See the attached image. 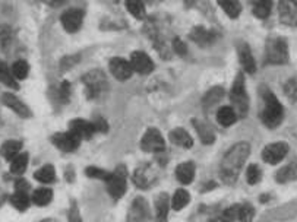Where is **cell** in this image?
I'll return each instance as SVG.
<instances>
[{
  "mask_svg": "<svg viewBox=\"0 0 297 222\" xmlns=\"http://www.w3.org/2000/svg\"><path fill=\"white\" fill-rule=\"evenodd\" d=\"M92 126H94V129H95V133H105L107 132V129H109V124L107 122L101 119V117H97L95 120H91Z\"/></svg>",
  "mask_w": 297,
  "mask_h": 222,
  "instance_id": "46",
  "label": "cell"
},
{
  "mask_svg": "<svg viewBox=\"0 0 297 222\" xmlns=\"http://www.w3.org/2000/svg\"><path fill=\"white\" fill-rule=\"evenodd\" d=\"M141 148L148 154H161L166 148V142L157 129H148L141 141Z\"/></svg>",
  "mask_w": 297,
  "mask_h": 222,
  "instance_id": "9",
  "label": "cell"
},
{
  "mask_svg": "<svg viewBox=\"0 0 297 222\" xmlns=\"http://www.w3.org/2000/svg\"><path fill=\"white\" fill-rule=\"evenodd\" d=\"M218 5L221 6V9L226 12L227 16L231 19H236L241 12V6L236 0H218Z\"/></svg>",
  "mask_w": 297,
  "mask_h": 222,
  "instance_id": "29",
  "label": "cell"
},
{
  "mask_svg": "<svg viewBox=\"0 0 297 222\" xmlns=\"http://www.w3.org/2000/svg\"><path fill=\"white\" fill-rule=\"evenodd\" d=\"M11 203L12 206L16 208L18 211H25V209H28V206L31 203V198L26 193H18V191H15V195L11 196Z\"/></svg>",
  "mask_w": 297,
  "mask_h": 222,
  "instance_id": "34",
  "label": "cell"
},
{
  "mask_svg": "<svg viewBox=\"0 0 297 222\" xmlns=\"http://www.w3.org/2000/svg\"><path fill=\"white\" fill-rule=\"evenodd\" d=\"M69 132L75 134L79 141H84V139H90L95 133V129L92 126V122L84 119H75L69 124Z\"/></svg>",
  "mask_w": 297,
  "mask_h": 222,
  "instance_id": "16",
  "label": "cell"
},
{
  "mask_svg": "<svg viewBox=\"0 0 297 222\" xmlns=\"http://www.w3.org/2000/svg\"><path fill=\"white\" fill-rule=\"evenodd\" d=\"M230 100H231V107L233 110L236 111L237 117L239 116H246L248 110H249V97L246 92V82L243 75L239 73L237 78L234 80L233 87H231V92H230Z\"/></svg>",
  "mask_w": 297,
  "mask_h": 222,
  "instance_id": "4",
  "label": "cell"
},
{
  "mask_svg": "<svg viewBox=\"0 0 297 222\" xmlns=\"http://www.w3.org/2000/svg\"><path fill=\"white\" fill-rule=\"evenodd\" d=\"M287 154H288V145L286 142H274L263 148L262 158L265 162L274 165V164H278L280 161H283Z\"/></svg>",
  "mask_w": 297,
  "mask_h": 222,
  "instance_id": "10",
  "label": "cell"
},
{
  "mask_svg": "<svg viewBox=\"0 0 297 222\" xmlns=\"http://www.w3.org/2000/svg\"><path fill=\"white\" fill-rule=\"evenodd\" d=\"M283 117H284V108L281 102L277 100V97L271 91H265L262 95V110H261V119L263 124L269 129H275L281 124Z\"/></svg>",
  "mask_w": 297,
  "mask_h": 222,
  "instance_id": "2",
  "label": "cell"
},
{
  "mask_svg": "<svg viewBox=\"0 0 297 222\" xmlns=\"http://www.w3.org/2000/svg\"><path fill=\"white\" fill-rule=\"evenodd\" d=\"M130 66L133 72L141 75H149L154 70V62L147 53L144 51H133L130 55Z\"/></svg>",
  "mask_w": 297,
  "mask_h": 222,
  "instance_id": "11",
  "label": "cell"
},
{
  "mask_svg": "<svg viewBox=\"0 0 297 222\" xmlns=\"http://www.w3.org/2000/svg\"><path fill=\"white\" fill-rule=\"evenodd\" d=\"M169 137H170L172 144H174L176 146H180V148H184V149H191L194 146L192 136L187 133L184 129H182V127H177V129L172 130L170 134H169Z\"/></svg>",
  "mask_w": 297,
  "mask_h": 222,
  "instance_id": "21",
  "label": "cell"
},
{
  "mask_svg": "<svg viewBox=\"0 0 297 222\" xmlns=\"http://www.w3.org/2000/svg\"><path fill=\"white\" fill-rule=\"evenodd\" d=\"M26 165H28V155H26V154H22V152L16 156L15 159H12L11 161L12 173H13V174H18V176H21V174L25 173Z\"/></svg>",
  "mask_w": 297,
  "mask_h": 222,
  "instance_id": "35",
  "label": "cell"
},
{
  "mask_svg": "<svg viewBox=\"0 0 297 222\" xmlns=\"http://www.w3.org/2000/svg\"><path fill=\"white\" fill-rule=\"evenodd\" d=\"M53 144L58 146L60 151L65 152H73L79 148L80 141L70 132H62V133H56L53 136Z\"/></svg>",
  "mask_w": 297,
  "mask_h": 222,
  "instance_id": "14",
  "label": "cell"
},
{
  "mask_svg": "<svg viewBox=\"0 0 297 222\" xmlns=\"http://www.w3.org/2000/svg\"><path fill=\"white\" fill-rule=\"evenodd\" d=\"M277 181L278 183H290V181H296L297 180V164H288L278 170L277 173Z\"/></svg>",
  "mask_w": 297,
  "mask_h": 222,
  "instance_id": "26",
  "label": "cell"
},
{
  "mask_svg": "<svg viewBox=\"0 0 297 222\" xmlns=\"http://www.w3.org/2000/svg\"><path fill=\"white\" fill-rule=\"evenodd\" d=\"M12 75L16 80H23V79L28 76V72H30V66L25 60H18L13 63L12 66Z\"/></svg>",
  "mask_w": 297,
  "mask_h": 222,
  "instance_id": "36",
  "label": "cell"
},
{
  "mask_svg": "<svg viewBox=\"0 0 297 222\" xmlns=\"http://www.w3.org/2000/svg\"><path fill=\"white\" fill-rule=\"evenodd\" d=\"M189 37L194 43L201 45V47H209L211 44H214L215 40H217V34L211 31V30H206L204 26H195L189 34Z\"/></svg>",
  "mask_w": 297,
  "mask_h": 222,
  "instance_id": "17",
  "label": "cell"
},
{
  "mask_svg": "<svg viewBox=\"0 0 297 222\" xmlns=\"http://www.w3.org/2000/svg\"><path fill=\"white\" fill-rule=\"evenodd\" d=\"M69 97H70V84L68 80H65L59 88V98L62 102H68Z\"/></svg>",
  "mask_w": 297,
  "mask_h": 222,
  "instance_id": "45",
  "label": "cell"
},
{
  "mask_svg": "<svg viewBox=\"0 0 297 222\" xmlns=\"http://www.w3.org/2000/svg\"><path fill=\"white\" fill-rule=\"evenodd\" d=\"M35 178L40 181V183H44V184H50L56 180V171L51 165H44L41 166L37 173H35Z\"/></svg>",
  "mask_w": 297,
  "mask_h": 222,
  "instance_id": "33",
  "label": "cell"
},
{
  "mask_svg": "<svg viewBox=\"0 0 297 222\" xmlns=\"http://www.w3.org/2000/svg\"><path fill=\"white\" fill-rule=\"evenodd\" d=\"M217 120L223 127H230V126H233L236 123V120H237V114H236V111L233 110V107L224 105V107H221L218 110Z\"/></svg>",
  "mask_w": 297,
  "mask_h": 222,
  "instance_id": "24",
  "label": "cell"
},
{
  "mask_svg": "<svg viewBox=\"0 0 297 222\" xmlns=\"http://www.w3.org/2000/svg\"><path fill=\"white\" fill-rule=\"evenodd\" d=\"M237 51H239V60L240 65L243 67V70L246 73H249V75L255 73L256 72V63H255V59L252 55L249 45L241 43V44H239V50Z\"/></svg>",
  "mask_w": 297,
  "mask_h": 222,
  "instance_id": "19",
  "label": "cell"
},
{
  "mask_svg": "<svg viewBox=\"0 0 297 222\" xmlns=\"http://www.w3.org/2000/svg\"><path fill=\"white\" fill-rule=\"evenodd\" d=\"M60 21L68 33H76L84 22V12L80 9H68L60 16Z\"/></svg>",
  "mask_w": 297,
  "mask_h": 222,
  "instance_id": "12",
  "label": "cell"
},
{
  "mask_svg": "<svg viewBox=\"0 0 297 222\" xmlns=\"http://www.w3.org/2000/svg\"><path fill=\"white\" fill-rule=\"evenodd\" d=\"M80 60L79 55H68V57H65L62 62H60V69L63 70V72H66V70H69V69H72V67L75 66L78 62Z\"/></svg>",
  "mask_w": 297,
  "mask_h": 222,
  "instance_id": "43",
  "label": "cell"
},
{
  "mask_svg": "<svg viewBox=\"0 0 297 222\" xmlns=\"http://www.w3.org/2000/svg\"><path fill=\"white\" fill-rule=\"evenodd\" d=\"M194 127L202 144L211 145L215 141V133L208 123L202 122V120H194Z\"/></svg>",
  "mask_w": 297,
  "mask_h": 222,
  "instance_id": "22",
  "label": "cell"
},
{
  "mask_svg": "<svg viewBox=\"0 0 297 222\" xmlns=\"http://www.w3.org/2000/svg\"><path fill=\"white\" fill-rule=\"evenodd\" d=\"M265 62L268 65H286L288 62V48L283 37H269L265 43Z\"/></svg>",
  "mask_w": 297,
  "mask_h": 222,
  "instance_id": "3",
  "label": "cell"
},
{
  "mask_svg": "<svg viewBox=\"0 0 297 222\" xmlns=\"http://www.w3.org/2000/svg\"><path fill=\"white\" fill-rule=\"evenodd\" d=\"M85 174H87L88 177L98 178V180H103V181H105V180L109 178V176H110L109 171H105L104 168H100V166H88V168L85 170Z\"/></svg>",
  "mask_w": 297,
  "mask_h": 222,
  "instance_id": "40",
  "label": "cell"
},
{
  "mask_svg": "<svg viewBox=\"0 0 297 222\" xmlns=\"http://www.w3.org/2000/svg\"><path fill=\"white\" fill-rule=\"evenodd\" d=\"M84 87H85V92H87V97L90 100H95V98H100L101 95H104V92L107 91V78L101 70L98 69H94L91 72L85 73L84 78Z\"/></svg>",
  "mask_w": 297,
  "mask_h": 222,
  "instance_id": "5",
  "label": "cell"
},
{
  "mask_svg": "<svg viewBox=\"0 0 297 222\" xmlns=\"http://www.w3.org/2000/svg\"><path fill=\"white\" fill-rule=\"evenodd\" d=\"M172 208L170 198L167 193H161L155 199V216L154 222H167L169 221V211Z\"/></svg>",
  "mask_w": 297,
  "mask_h": 222,
  "instance_id": "18",
  "label": "cell"
},
{
  "mask_svg": "<svg viewBox=\"0 0 297 222\" xmlns=\"http://www.w3.org/2000/svg\"><path fill=\"white\" fill-rule=\"evenodd\" d=\"M30 184H28V181L25 180V178H19V180H16V183H15V190L18 191V193H30Z\"/></svg>",
  "mask_w": 297,
  "mask_h": 222,
  "instance_id": "47",
  "label": "cell"
},
{
  "mask_svg": "<svg viewBox=\"0 0 297 222\" xmlns=\"http://www.w3.org/2000/svg\"><path fill=\"white\" fill-rule=\"evenodd\" d=\"M284 92H286L287 98L291 101H297V80L296 79H290L287 80L284 85Z\"/></svg>",
  "mask_w": 297,
  "mask_h": 222,
  "instance_id": "42",
  "label": "cell"
},
{
  "mask_svg": "<svg viewBox=\"0 0 297 222\" xmlns=\"http://www.w3.org/2000/svg\"><path fill=\"white\" fill-rule=\"evenodd\" d=\"M273 9V3L266 2V0H259L253 3V15L259 19H266L271 13Z\"/></svg>",
  "mask_w": 297,
  "mask_h": 222,
  "instance_id": "32",
  "label": "cell"
},
{
  "mask_svg": "<svg viewBox=\"0 0 297 222\" xmlns=\"http://www.w3.org/2000/svg\"><path fill=\"white\" fill-rule=\"evenodd\" d=\"M151 208L144 198H135L127 212V222H151Z\"/></svg>",
  "mask_w": 297,
  "mask_h": 222,
  "instance_id": "8",
  "label": "cell"
},
{
  "mask_svg": "<svg viewBox=\"0 0 297 222\" xmlns=\"http://www.w3.org/2000/svg\"><path fill=\"white\" fill-rule=\"evenodd\" d=\"M53 199V191L47 187H41V189H37L31 195V200L34 202L37 206H46Z\"/></svg>",
  "mask_w": 297,
  "mask_h": 222,
  "instance_id": "28",
  "label": "cell"
},
{
  "mask_svg": "<svg viewBox=\"0 0 297 222\" xmlns=\"http://www.w3.org/2000/svg\"><path fill=\"white\" fill-rule=\"evenodd\" d=\"M21 146H22V144L18 141H8L2 146V155L5 156V159L12 161L21 154Z\"/></svg>",
  "mask_w": 297,
  "mask_h": 222,
  "instance_id": "27",
  "label": "cell"
},
{
  "mask_svg": "<svg viewBox=\"0 0 297 222\" xmlns=\"http://www.w3.org/2000/svg\"><path fill=\"white\" fill-rule=\"evenodd\" d=\"M110 72L112 75L115 76L117 80H127L130 79L132 73H133V69L130 66V62L129 60H125L122 57H115L110 60Z\"/></svg>",
  "mask_w": 297,
  "mask_h": 222,
  "instance_id": "13",
  "label": "cell"
},
{
  "mask_svg": "<svg viewBox=\"0 0 297 222\" xmlns=\"http://www.w3.org/2000/svg\"><path fill=\"white\" fill-rule=\"evenodd\" d=\"M160 176V166L152 162H144L137 166L133 173V183L139 189H149L152 187Z\"/></svg>",
  "mask_w": 297,
  "mask_h": 222,
  "instance_id": "6",
  "label": "cell"
},
{
  "mask_svg": "<svg viewBox=\"0 0 297 222\" xmlns=\"http://www.w3.org/2000/svg\"><path fill=\"white\" fill-rule=\"evenodd\" d=\"M107 190L113 199H120L125 195L127 187V170L125 165H119L113 173H110L109 178L105 180Z\"/></svg>",
  "mask_w": 297,
  "mask_h": 222,
  "instance_id": "7",
  "label": "cell"
},
{
  "mask_svg": "<svg viewBox=\"0 0 297 222\" xmlns=\"http://www.w3.org/2000/svg\"><path fill=\"white\" fill-rule=\"evenodd\" d=\"M69 221L70 222H82V218H80L79 209L73 205L69 211Z\"/></svg>",
  "mask_w": 297,
  "mask_h": 222,
  "instance_id": "48",
  "label": "cell"
},
{
  "mask_svg": "<svg viewBox=\"0 0 297 222\" xmlns=\"http://www.w3.org/2000/svg\"><path fill=\"white\" fill-rule=\"evenodd\" d=\"M223 95H224V91H223L221 87H215V88L211 89L205 97H204V101H202L204 108H205V110L212 108L215 104H218V101L223 98Z\"/></svg>",
  "mask_w": 297,
  "mask_h": 222,
  "instance_id": "30",
  "label": "cell"
},
{
  "mask_svg": "<svg viewBox=\"0 0 297 222\" xmlns=\"http://www.w3.org/2000/svg\"><path fill=\"white\" fill-rule=\"evenodd\" d=\"M40 222H58V221H55V219H44V221H40Z\"/></svg>",
  "mask_w": 297,
  "mask_h": 222,
  "instance_id": "49",
  "label": "cell"
},
{
  "mask_svg": "<svg viewBox=\"0 0 297 222\" xmlns=\"http://www.w3.org/2000/svg\"><path fill=\"white\" fill-rule=\"evenodd\" d=\"M249 152L251 146L248 142H237L226 152L220 165V177L226 184H233L237 180Z\"/></svg>",
  "mask_w": 297,
  "mask_h": 222,
  "instance_id": "1",
  "label": "cell"
},
{
  "mask_svg": "<svg viewBox=\"0 0 297 222\" xmlns=\"http://www.w3.org/2000/svg\"><path fill=\"white\" fill-rule=\"evenodd\" d=\"M172 48H173V51L179 55H184L186 53H187V47H186V44H184V41H182L179 37L173 38Z\"/></svg>",
  "mask_w": 297,
  "mask_h": 222,
  "instance_id": "44",
  "label": "cell"
},
{
  "mask_svg": "<svg viewBox=\"0 0 297 222\" xmlns=\"http://www.w3.org/2000/svg\"><path fill=\"white\" fill-rule=\"evenodd\" d=\"M176 177L182 184H191L195 178L194 162H182L176 168Z\"/></svg>",
  "mask_w": 297,
  "mask_h": 222,
  "instance_id": "23",
  "label": "cell"
},
{
  "mask_svg": "<svg viewBox=\"0 0 297 222\" xmlns=\"http://www.w3.org/2000/svg\"><path fill=\"white\" fill-rule=\"evenodd\" d=\"M278 12H280L281 22L286 23V25H290V26H296L297 2H294V0H284V2H280V5H278Z\"/></svg>",
  "mask_w": 297,
  "mask_h": 222,
  "instance_id": "15",
  "label": "cell"
},
{
  "mask_svg": "<svg viewBox=\"0 0 297 222\" xmlns=\"http://www.w3.org/2000/svg\"><path fill=\"white\" fill-rule=\"evenodd\" d=\"M126 8H127L129 13H130L133 18L139 19V21H142V19L147 18L145 6H144L142 2H138V0H127V2H126Z\"/></svg>",
  "mask_w": 297,
  "mask_h": 222,
  "instance_id": "31",
  "label": "cell"
},
{
  "mask_svg": "<svg viewBox=\"0 0 297 222\" xmlns=\"http://www.w3.org/2000/svg\"><path fill=\"white\" fill-rule=\"evenodd\" d=\"M261 176H262V173H261V168H259V166L255 165V164L249 165L248 171H246V180H248L249 184H256V183H259Z\"/></svg>",
  "mask_w": 297,
  "mask_h": 222,
  "instance_id": "41",
  "label": "cell"
},
{
  "mask_svg": "<svg viewBox=\"0 0 297 222\" xmlns=\"http://www.w3.org/2000/svg\"><path fill=\"white\" fill-rule=\"evenodd\" d=\"M239 209L240 205H233L227 208L226 211H223L221 215H218V219L220 222H234L239 219Z\"/></svg>",
  "mask_w": 297,
  "mask_h": 222,
  "instance_id": "37",
  "label": "cell"
},
{
  "mask_svg": "<svg viewBox=\"0 0 297 222\" xmlns=\"http://www.w3.org/2000/svg\"><path fill=\"white\" fill-rule=\"evenodd\" d=\"M191 202V195L189 191L184 189L176 190V193L173 195V198L170 199V203H172V208L174 211H182L183 208H186Z\"/></svg>",
  "mask_w": 297,
  "mask_h": 222,
  "instance_id": "25",
  "label": "cell"
},
{
  "mask_svg": "<svg viewBox=\"0 0 297 222\" xmlns=\"http://www.w3.org/2000/svg\"><path fill=\"white\" fill-rule=\"evenodd\" d=\"M0 82L11 87V88H16V79L13 78L12 72H9V69L0 63Z\"/></svg>",
  "mask_w": 297,
  "mask_h": 222,
  "instance_id": "38",
  "label": "cell"
},
{
  "mask_svg": "<svg viewBox=\"0 0 297 222\" xmlns=\"http://www.w3.org/2000/svg\"><path fill=\"white\" fill-rule=\"evenodd\" d=\"M255 218V209L249 203L240 205L239 209V221L240 222H252Z\"/></svg>",
  "mask_w": 297,
  "mask_h": 222,
  "instance_id": "39",
  "label": "cell"
},
{
  "mask_svg": "<svg viewBox=\"0 0 297 222\" xmlns=\"http://www.w3.org/2000/svg\"><path fill=\"white\" fill-rule=\"evenodd\" d=\"M3 102H5V105L6 107H9L11 110H13L18 116H21V117H31V111L30 108L23 104L22 101L19 100L18 97H15L13 94H9V92H6V94H3Z\"/></svg>",
  "mask_w": 297,
  "mask_h": 222,
  "instance_id": "20",
  "label": "cell"
}]
</instances>
